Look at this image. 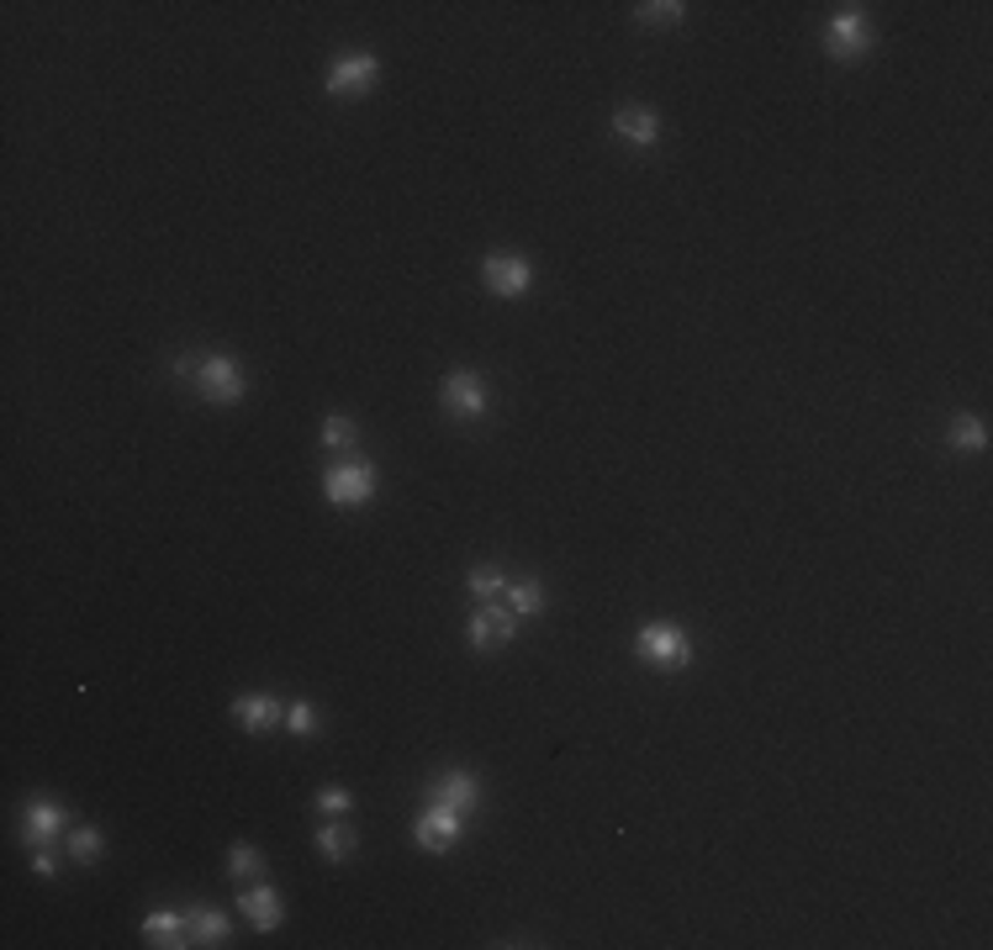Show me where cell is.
Returning <instances> with one entry per match:
<instances>
[{
  "label": "cell",
  "instance_id": "cell-17",
  "mask_svg": "<svg viewBox=\"0 0 993 950\" xmlns=\"http://www.w3.org/2000/svg\"><path fill=\"white\" fill-rule=\"evenodd\" d=\"M508 607L512 618H534V613H544V587L540 581H508Z\"/></svg>",
  "mask_w": 993,
  "mask_h": 950
},
{
  "label": "cell",
  "instance_id": "cell-24",
  "mask_svg": "<svg viewBox=\"0 0 993 950\" xmlns=\"http://www.w3.org/2000/svg\"><path fill=\"white\" fill-rule=\"evenodd\" d=\"M323 444H328V449H349V444H355V422H349V417H328V422H323Z\"/></svg>",
  "mask_w": 993,
  "mask_h": 950
},
{
  "label": "cell",
  "instance_id": "cell-14",
  "mask_svg": "<svg viewBox=\"0 0 993 950\" xmlns=\"http://www.w3.org/2000/svg\"><path fill=\"white\" fill-rule=\"evenodd\" d=\"M143 935H149V946H164V950H181V946H190V929H185V914H170V908H153L149 919H143Z\"/></svg>",
  "mask_w": 993,
  "mask_h": 950
},
{
  "label": "cell",
  "instance_id": "cell-8",
  "mask_svg": "<svg viewBox=\"0 0 993 950\" xmlns=\"http://www.w3.org/2000/svg\"><path fill=\"white\" fill-rule=\"evenodd\" d=\"M529 280H534V269H529L523 254H492V259H486V286H492L497 297H523Z\"/></svg>",
  "mask_w": 993,
  "mask_h": 950
},
{
  "label": "cell",
  "instance_id": "cell-15",
  "mask_svg": "<svg viewBox=\"0 0 993 950\" xmlns=\"http://www.w3.org/2000/svg\"><path fill=\"white\" fill-rule=\"evenodd\" d=\"M239 903H243V914H249L254 929H275V924H280V892L265 888V882H259V888H249Z\"/></svg>",
  "mask_w": 993,
  "mask_h": 950
},
{
  "label": "cell",
  "instance_id": "cell-3",
  "mask_svg": "<svg viewBox=\"0 0 993 950\" xmlns=\"http://www.w3.org/2000/svg\"><path fill=\"white\" fill-rule=\"evenodd\" d=\"M634 650L645 654L650 665H688L693 645H688V634H682L677 624H645L639 628V639H634Z\"/></svg>",
  "mask_w": 993,
  "mask_h": 950
},
{
  "label": "cell",
  "instance_id": "cell-6",
  "mask_svg": "<svg viewBox=\"0 0 993 950\" xmlns=\"http://www.w3.org/2000/svg\"><path fill=\"white\" fill-rule=\"evenodd\" d=\"M233 718H239L249 734H270V729H280V723H286V703H280V697H270V692H249V697H239V703H233Z\"/></svg>",
  "mask_w": 993,
  "mask_h": 950
},
{
  "label": "cell",
  "instance_id": "cell-13",
  "mask_svg": "<svg viewBox=\"0 0 993 950\" xmlns=\"http://www.w3.org/2000/svg\"><path fill=\"white\" fill-rule=\"evenodd\" d=\"M476 798H482V787H476V776H471V772L439 776V781H434V792H428V802H444V808H454V813H471Z\"/></svg>",
  "mask_w": 993,
  "mask_h": 950
},
{
  "label": "cell",
  "instance_id": "cell-19",
  "mask_svg": "<svg viewBox=\"0 0 993 950\" xmlns=\"http://www.w3.org/2000/svg\"><path fill=\"white\" fill-rule=\"evenodd\" d=\"M989 444V428L978 417H957L951 422V449H983Z\"/></svg>",
  "mask_w": 993,
  "mask_h": 950
},
{
  "label": "cell",
  "instance_id": "cell-5",
  "mask_svg": "<svg viewBox=\"0 0 993 950\" xmlns=\"http://www.w3.org/2000/svg\"><path fill=\"white\" fill-rule=\"evenodd\" d=\"M444 413L454 417H482L486 413V381L476 370H454L444 375Z\"/></svg>",
  "mask_w": 993,
  "mask_h": 950
},
{
  "label": "cell",
  "instance_id": "cell-21",
  "mask_svg": "<svg viewBox=\"0 0 993 950\" xmlns=\"http://www.w3.org/2000/svg\"><path fill=\"white\" fill-rule=\"evenodd\" d=\"M63 845H69V856H74V861H95V856H101V834H95V830H69Z\"/></svg>",
  "mask_w": 993,
  "mask_h": 950
},
{
  "label": "cell",
  "instance_id": "cell-27",
  "mask_svg": "<svg viewBox=\"0 0 993 950\" xmlns=\"http://www.w3.org/2000/svg\"><path fill=\"white\" fill-rule=\"evenodd\" d=\"M32 866H37V877H54V845H48V850H37V856H32Z\"/></svg>",
  "mask_w": 993,
  "mask_h": 950
},
{
  "label": "cell",
  "instance_id": "cell-22",
  "mask_svg": "<svg viewBox=\"0 0 993 950\" xmlns=\"http://www.w3.org/2000/svg\"><path fill=\"white\" fill-rule=\"evenodd\" d=\"M259 866H265V861H259V850H249V845H233V856H228V871H233L239 882H243V877H259Z\"/></svg>",
  "mask_w": 993,
  "mask_h": 950
},
{
  "label": "cell",
  "instance_id": "cell-20",
  "mask_svg": "<svg viewBox=\"0 0 993 950\" xmlns=\"http://www.w3.org/2000/svg\"><path fill=\"white\" fill-rule=\"evenodd\" d=\"M471 592L482 596V602H497V596L508 592V581H503V570L482 565V570H471Z\"/></svg>",
  "mask_w": 993,
  "mask_h": 950
},
{
  "label": "cell",
  "instance_id": "cell-11",
  "mask_svg": "<svg viewBox=\"0 0 993 950\" xmlns=\"http://www.w3.org/2000/svg\"><path fill=\"white\" fill-rule=\"evenodd\" d=\"M376 85V59L370 54H349L328 69V95H355V90Z\"/></svg>",
  "mask_w": 993,
  "mask_h": 950
},
{
  "label": "cell",
  "instance_id": "cell-18",
  "mask_svg": "<svg viewBox=\"0 0 993 950\" xmlns=\"http://www.w3.org/2000/svg\"><path fill=\"white\" fill-rule=\"evenodd\" d=\"M355 845H360V834L349 830V824H333V819H328V824L317 830V850H323V856H333V861H344Z\"/></svg>",
  "mask_w": 993,
  "mask_h": 950
},
{
  "label": "cell",
  "instance_id": "cell-25",
  "mask_svg": "<svg viewBox=\"0 0 993 950\" xmlns=\"http://www.w3.org/2000/svg\"><path fill=\"white\" fill-rule=\"evenodd\" d=\"M286 723H291V734H312L317 729V708L312 703H291L286 708Z\"/></svg>",
  "mask_w": 993,
  "mask_h": 950
},
{
  "label": "cell",
  "instance_id": "cell-23",
  "mask_svg": "<svg viewBox=\"0 0 993 950\" xmlns=\"http://www.w3.org/2000/svg\"><path fill=\"white\" fill-rule=\"evenodd\" d=\"M639 22H656V27H671V22H682V5L677 0H650V5H639Z\"/></svg>",
  "mask_w": 993,
  "mask_h": 950
},
{
  "label": "cell",
  "instance_id": "cell-1",
  "mask_svg": "<svg viewBox=\"0 0 993 950\" xmlns=\"http://www.w3.org/2000/svg\"><path fill=\"white\" fill-rule=\"evenodd\" d=\"M175 370H181L185 381H196V391H201L207 402H239L243 396V370L228 355H207V359L181 355L175 359Z\"/></svg>",
  "mask_w": 993,
  "mask_h": 950
},
{
  "label": "cell",
  "instance_id": "cell-2",
  "mask_svg": "<svg viewBox=\"0 0 993 950\" xmlns=\"http://www.w3.org/2000/svg\"><path fill=\"white\" fill-rule=\"evenodd\" d=\"M323 491L333 507H360L376 497V465L370 460H349V465H333L323 475Z\"/></svg>",
  "mask_w": 993,
  "mask_h": 950
},
{
  "label": "cell",
  "instance_id": "cell-10",
  "mask_svg": "<svg viewBox=\"0 0 993 950\" xmlns=\"http://www.w3.org/2000/svg\"><path fill=\"white\" fill-rule=\"evenodd\" d=\"M63 824H69V813H63L54 798H32L27 802V839H32V850H48V845H54V834H63Z\"/></svg>",
  "mask_w": 993,
  "mask_h": 950
},
{
  "label": "cell",
  "instance_id": "cell-4",
  "mask_svg": "<svg viewBox=\"0 0 993 950\" xmlns=\"http://www.w3.org/2000/svg\"><path fill=\"white\" fill-rule=\"evenodd\" d=\"M460 834H465V813H454L444 802H428L418 813V824H413V839H418L423 850H450Z\"/></svg>",
  "mask_w": 993,
  "mask_h": 950
},
{
  "label": "cell",
  "instance_id": "cell-7",
  "mask_svg": "<svg viewBox=\"0 0 993 950\" xmlns=\"http://www.w3.org/2000/svg\"><path fill=\"white\" fill-rule=\"evenodd\" d=\"M518 618H512V607H497V602H482L476 607V618H471V645L476 650H497V645H508Z\"/></svg>",
  "mask_w": 993,
  "mask_h": 950
},
{
  "label": "cell",
  "instance_id": "cell-9",
  "mask_svg": "<svg viewBox=\"0 0 993 950\" xmlns=\"http://www.w3.org/2000/svg\"><path fill=\"white\" fill-rule=\"evenodd\" d=\"M830 48H835V59H856V54H867V48H873V27H867V16H862V11H841V16L830 22Z\"/></svg>",
  "mask_w": 993,
  "mask_h": 950
},
{
  "label": "cell",
  "instance_id": "cell-12",
  "mask_svg": "<svg viewBox=\"0 0 993 950\" xmlns=\"http://www.w3.org/2000/svg\"><path fill=\"white\" fill-rule=\"evenodd\" d=\"M613 132L634 143V149H650V143H661V117L656 112H645V106H624L619 117H613Z\"/></svg>",
  "mask_w": 993,
  "mask_h": 950
},
{
  "label": "cell",
  "instance_id": "cell-16",
  "mask_svg": "<svg viewBox=\"0 0 993 950\" xmlns=\"http://www.w3.org/2000/svg\"><path fill=\"white\" fill-rule=\"evenodd\" d=\"M185 929H190V946H222L228 940V919L217 908H190L185 914Z\"/></svg>",
  "mask_w": 993,
  "mask_h": 950
},
{
  "label": "cell",
  "instance_id": "cell-26",
  "mask_svg": "<svg viewBox=\"0 0 993 950\" xmlns=\"http://www.w3.org/2000/svg\"><path fill=\"white\" fill-rule=\"evenodd\" d=\"M317 808H323L328 819H338V813H349V792H344V787H323V792H317Z\"/></svg>",
  "mask_w": 993,
  "mask_h": 950
}]
</instances>
